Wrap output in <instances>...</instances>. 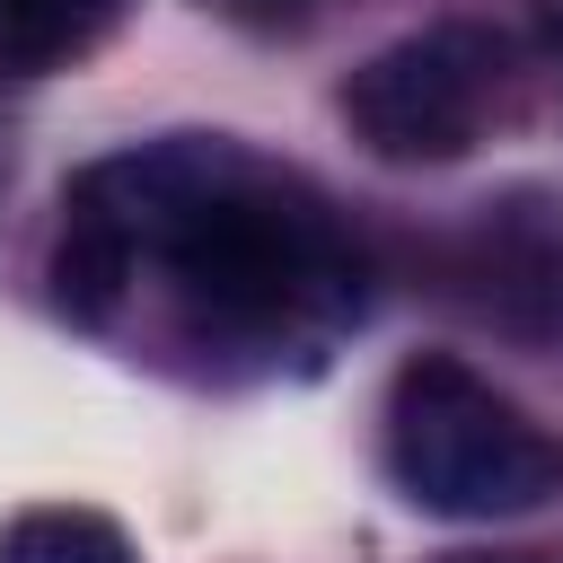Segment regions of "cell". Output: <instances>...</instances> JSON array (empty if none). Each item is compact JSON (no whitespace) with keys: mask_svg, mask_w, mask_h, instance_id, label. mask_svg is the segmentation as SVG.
Instances as JSON below:
<instances>
[{"mask_svg":"<svg viewBox=\"0 0 563 563\" xmlns=\"http://www.w3.org/2000/svg\"><path fill=\"white\" fill-rule=\"evenodd\" d=\"M62 211L53 299L88 325H106L141 273H158L202 352H317L361 317V255L325 202L220 132L97 158Z\"/></svg>","mask_w":563,"mask_h":563,"instance_id":"cell-1","label":"cell"},{"mask_svg":"<svg viewBox=\"0 0 563 563\" xmlns=\"http://www.w3.org/2000/svg\"><path fill=\"white\" fill-rule=\"evenodd\" d=\"M378 457L431 519H528L563 493V449L457 352H413L387 378Z\"/></svg>","mask_w":563,"mask_h":563,"instance_id":"cell-2","label":"cell"},{"mask_svg":"<svg viewBox=\"0 0 563 563\" xmlns=\"http://www.w3.org/2000/svg\"><path fill=\"white\" fill-rule=\"evenodd\" d=\"M519 97V44L501 26L475 18H440L413 26L396 44H378L352 79H343V123L369 158L387 167H449L466 158Z\"/></svg>","mask_w":563,"mask_h":563,"instance_id":"cell-3","label":"cell"},{"mask_svg":"<svg viewBox=\"0 0 563 563\" xmlns=\"http://www.w3.org/2000/svg\"><path fill=\"white\" fill-rule=\"evenodd\" d=\"M123 18V0H0V70H62L79 62L106 26Z\"/></svg>","mask_w":563,"mask_h":563,"instance_id":"cell-4","label":"cell"},{"mask_svg":"<svg viewBox=\"0 0 563 563\" xmlns=\"http://www.w3.org/2000/svg\"><path fill=\"white\" fill-rule=\"evenodd\" d=\"M0 563H141V554H132V537L106 510L44 501V510H18L0 528Z\"/></svg>","mask_w":563,"mask_h":563,"instance_id":"cell-5","label":"cell"},{"mask_svg":"<svg viewBox=\"0 0 563 563\" xmlns=\"http://www.w3.org/2000/svg\"><path fill=\"white\" fill-rule=\"evenodd\" d=\"M229 18H246V26H299L317 0H220Z\"/></svg>","mask_w":563,"mask_h":563,"instance_id":"cell-6","label":"cell"},{"mask_svg":"<svg viewBox=\"0 0 563 563\" xmlns=\"http://www.w3.org/2000/svg\"><path fill=\"white\" fill-rule=\"evenodd\" d=\"M449 563H537V554H449Z\"/></svg>","mask_w":563,"mask_h":563,"instance_id":"cell-7","label":"cell"}]
</instances>
